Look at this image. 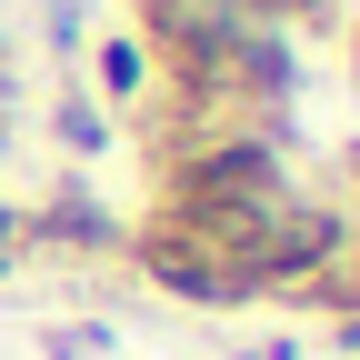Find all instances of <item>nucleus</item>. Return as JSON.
I'll return each mask as SVG.
<instances>
[{
    "mask_svg": "<svg viewBox=\"0 0 360 360\" xmlns=\"http://www.w3.org/2000/svg\"><path fill=\"white\" fill-rule=\"evenodd\" d=\"M120 250H130V270H141L150 290L191 300V310H250V281H240V270L220 260V250H210V240H200L180 210H160V200H150V210L120 231Z\"/></svg>",
    "mask_w": 360,
    "mask_h": 360,
    "instance_id": "f257e3e1",
    "label": "nucleus"
},
{
    "mask_svg": "<svg viewBox=\"0 0 360 360\" xmlns=\"http://www.w3.org/2000/svg\"><path fill=\"white\" fill-rule=\"evenodd\" d=\"M20 231H30V240H51V250H70V260H80V250H120V220L90 200L80 180H70V191H51L40 210H20Z\"/></svg>",
    "mask_w": 360,
    "mask_h": 360,
    "instance_id": "f03ea898",
    "label": "nucleus"
},
{
    "mask_svg": "<svg viewBox=\"0 0 360 360\" xmlns=\"http://www.w3.org/2000/svg\"><path fill=\"white\" fill-rule=\"evenodd\" d=\"M101 90H110L120 110H141V90H150V51H141L130 30H110V40H101Z\"/></svg>",
    "mask_w": 360,
    "mask_h": 360,
    "instance_id": "7ed1b4c3",
    "label": "nucleus"
},
{
    "mask_svg": "<svg viewBox=\"0 0 360 360\" xmlns=\"http://www.w3.org/2000/svg\"><path fill=\"white\" fill-rule=\"evenodd\" d=\"M60 150H110V120H101V101H90V90H60Z\"/></svg>",
    "mask_w": 360,
    "mask_h": 360,
    "instance_id": "20e7f679",
    "label": "nucleus"
},
{
    "mask_svg": "<svg viewBox=\"0 0 360 360\" xmlns=\"http://www.w3.org/2000/svg\"><path fill=\"white\" fill-rule=\"evenodd\" d=\"M20 250H30V231H20V210H11V200H0V270H11Z\"/></svg>",
    "mask_w": 360,
    "mask_h": 360,
    "instance_id": "39448f33",
    "label": "nucleus"
},
{
    "mask_svg": "<svg viewBox=\"0 0 360 360\" xmlns=\"http://www.w3.org/2000/svg\"><path fill=\"white\" fill-rule=\"evenodd\" d=\"M240 360H300V350H290V340H250Z\"/></svg>",
    "mask_w": 360,
    "mask_h": 360,
    "instance_id": "423d86ee",
    "label": "nucleus"
},
{
    "mask_svg": "<svg viewBox=\"0 0 360 360\" xmlns=\"http://www.w3.org/2000/svg\"><path fill=\"white\" fill-rule=\"evenodd\" d=\"M350 70H360V11H350Z\"/></svg>",
    "mask_w": 360,
    "mask_h": 360,
    "instance_id": "0eeeda50",
    "label": "nucleus"
}]
</instances>
